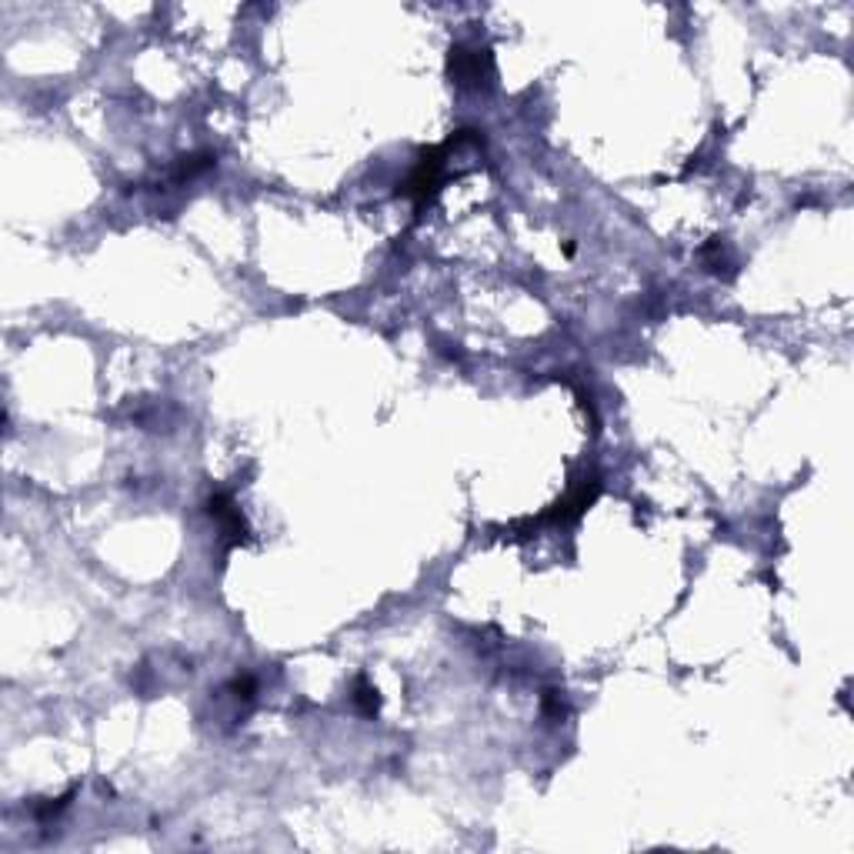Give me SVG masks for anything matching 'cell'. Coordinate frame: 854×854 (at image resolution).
<instances>
[{"label": "cell", "mask_w": 854, "mask_h": 854, "mask_svg": "<svg viewBox=\"0 0 854 854\" xmlns=\"http://www.w3.org/2000/svg\"><path fill=\"white\" fill-rule=\"evenodd\" d=\"M448 151H451V144L431 147V151L421 154V161H417L414 174L407 177V184H404L407 197H414L417 204H427L434 194H438V187L444 181V161H448Z\"/></svg>", "instance_id": "cell-1"}, {"label": "cell", "mask_w": 854, "mask_h": 854, "mask_svg": "<svg viewBox=\"0 0 854 854\" xmlns=\"http://www.w3.org/2000/svg\"><path fill=\"white\" fill-rule=\"evenodd\" d=\"M448 67H451V77L458 84H484V77H491V54L488 51H468V47H454Z\"/></svg>", "instance_id": "cell-2"}, {"label": "cell", "mask_w": 854, "mask_h": 854, "mask_svg": "<svg viewBox=\"0 0 854 854\" xmlns=\"http://www.w3.org/2000/svg\"><path fill=\"white\" fill-rule=\"evenodd\" d=\"M207 511H211V518L221 524L224 538L231 544H241L247 538V524H244V514L241 508L234 504L231 494H214L211 501H207Z\"/></svg>", "instance_id": "cell-3"}, {"label": "cell", "mask_w": 854, "mask_h": 854, "mask_svg": "<svg viewBox=\"0 0 854 854\" xmlns=\"http://www.w3.org/2000/svg\"><path fill=\"white\" fill-rule=\"evenodd\" d=\"M594 498H598V481L588 478V481L581 484V488H574L568 498H564L558 508L548 514V521H561V524H564V521H574L578 514H584V508H588Z\"/></svg>", "instance_id": "cell-4"}, {"label": "cell", "mask_w": 854, "mask_h": 854, "mask_svg": "<svg viewBox=\"0 0 854 854\" xmlns=\"http://www.w3.org/2000/svg\"><path fill=\"white\" fill-rule=\"evenodd\" d=\"M357 708H361L364 714H377V708H381V698H377V688H371L367 681H357V694H354Z\"/></svg>", "instance_id": "cell-5"}]
</instances>
